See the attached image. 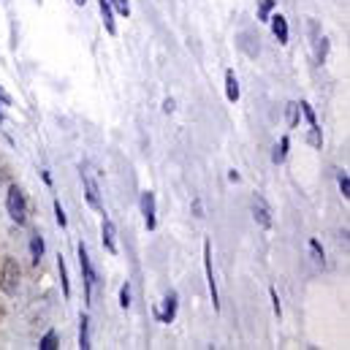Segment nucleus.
<instances>
[{
  "instance_id": "f257e3e1",
  "label": "nucleus",
  "mask_w": 350,
  "mask_h": 350,
  "mask_svg": "<svg viewBox=\"0 0 350 350\" xmlns=\"http://www.w3.org/2000/svg\"><path fill=\"white\" fill-rule=\"evenodd\" d=\"M5 209H8V215H11V220L14 223H25L27 220V204H25V196H22V190L16 187V185H11L8 187V196H5Z\"/></svg>"
},
{
  "instance_id": "f03ea898",
  "label": "nucleus",
  "mask_w": 350,
  "mask_h": 350,
  "mask_svg": "<svg viewBox=\"0 0 350 350\" xmlns=\"http://www.w3.org/2000/svg\"><path fill=\"white\" fill-rule=\"evenodd\" d=\"M19 280H22L19 263L14 261V258H5V261H3V271H0V288H3V293L14 296V293L19 291Z\"/></svg>"
},
{
  "instance_id": "7ed1b4c3",
  "label": "nucleus",
  "mask_w": 350,
  "mask_h": 350,
  "mask_svg": "<svg viewBox=\"0 0 350 350\" xmlns=\"http://www.w3.org/2000/svg\"><path fill=\"white\" fill-rule=\"evenodd\" d=\"M82 182H85V193H88V204L92 209H103V204H100V187H98V179H95V172H92V166H85L82 163Z\"/></svg>"
},
{
  "instance_id": "20e7f679",
  "label": "nucleus",
  "mask_w": 350,
  "mask_h": 350,
  "mask_svg": "<svg viewBox=\"0 0 350 350\" xmlns=\"http://www.w3.org/2000/svg\"><path fill=\"white\" fill-rule=\"evenodd\" d=\"M204 271H206V282H209V296L215 310H220V296H217V282H215V271H212V245L204 242Z\"/></svg>"
},
{
  "instance_id": "39448f33",
  "label": "nucleus",
  "mask_w": 350,
  "mask_h": 350,
  "mask_svg": "<svg viewBox=\"0 0 350 350\" xmlns=\"http://www.w3.org/2000/svg\"><path fill=\"white\" fill-rule=\"evenodd\" d=\"M79 263H82V277H85V285H88V299L92 296V288L98 282L95 277V269H92V261H90V253L85 245H79Z\"/></svg>"
},
{
  "instance_id": "423d86ee",
  "label": "nucleus",
  "mask_w": 350,
  "mask_h": 350,
  "mask_svg": "<svg viewBox=\"0 0 350 350\" xmlns=\"http://www.w3.org/2000/svg\"><path fill=\"white\" fill-rule=\"evenodd\" d=\"M142 215H144V226H147L150 231H155L158 220H155V193H152V190L142 193Z\"/></svg>"
},
{
  "instance_id": "0eeeda50",
  "label": "nucleus",
  "mask_w": 350,
  "mask_h": 350,
  "mask_svg": "<svg viewBox=\"0 0 350 350\" xmlns=\"http://www.w3.org/2000/svg\"><path fill=\"white\" fill-rule=\"evenodd\" d=\"M253 217H256V223L261 226L263 231H269V228H271V209H269V204L263 201L261 196H256V198H253Z\"/></svg>"
},
{
  "instance_id": "6e6552de",
  "label": "nucleus",
  "mask_w": 350,
  "mask_h": 350,
  "mask_svg": "<svg viewBox=\"0 0 350 350\" xmlns=\"http://www.w3.org/2000/svg\"><path fill=\"white\" fill-rule=\"evenodd\" d=\"M100 234H103V245H106V250H109L111 256H117L120 247H117V228H114V223H111V220H103Z\"/></svg>"
},
{
  "instance_id": "1a4fd4ad",
  "label": "nucleus",
  "mask_w": 350,
  "mask_h": 350,
  "mask_svg": "<svg viewBox=\"0 0 350 350\" xmlns=\"http://www.w3.org/2000/svg\"><path fill=\"white\" fill-rule=\"evenodd\" d=\"M269 22H271L274 38H277L280 44H288V22H285V16H282V14H274V16H269Z\"/></svg>"
},
{
  "instance_id": "9d476101",
  "label": "nucleus",
  "mask_w": 350,
  "mask_h": 350,
  "mask_svg": "<svg viewBox=\"0 0 350 350\" xmlns=\"http://www.w3.org/2000/svg\"><path fill=\"white\" fill-rule=\"evenodd\" d=\"M166 304H163V310H155V315H158V321L161 323H172L176 315V293H169L166 299H163Z\"/></svg>"
},
{
  "instance_id": "9b49d317",
  "label": "nucleus",
  "mask_w": 350,
  "mask_h": 350,
  "mask_svg": "<svg viewBox=\"0 0 350 350\" xmlns=\"http://www.w3.org/2000/svg\"><path fill=\"white\" fill-rule=\"evenodd\" d=\"M100 16H103V25L111 36H117V25H114V11H111V3L109 0H100Z\"/></svg>"
},
{
  "instance_id": "f8f14e48",
  "label": "nucleus",
  "mask_w": 350,
  "mask_h": 350,
  "mask_svg": "<svg viewBox=\"0 0 350 350\" xmlns=\"http://www.w3.org/2000/svg\"><path fill=\"white\" fill-rule=\"evenodd\" d=\"M226 95L231 103L239 100V82H237V74L234 71H226Z\"/></svg>"
},
{
  "instance_id": "ddd939ff",
  "label": "nucleus",
  "mask_w": 350,
  "mask_h": 350,
  "mask_svg": "<svg viewBox=\"0 0 350 350\" xmlns=\"http://www.w3.org/2000/svg\"><path fill=\"white\" fill-rule=\"evenodd\" d=\"M288 147H291V139L285 136V139H282V142L274 147V155H271V163H274V166H280V163L285 161V155H288Z\"/></svg>"
},
{
  "instance_id": "4468645a",
  "label": "nucleus",
  "mask_w": 350,
  "mask_h": 350,
  "mask_svg": "<svg viewBox=\"0 0 350 350\" xmlns=\"http://www.w3.org/2000/svg\"><path fill=\"white\" fill-rule=\"evenodd\" d=\"M79 348L82 350H90V318L88 315H82V329H79Z\"/></svg>"
},
{
  "instance_id": "2eb2a0df",
  "label": "nucleus",
  "mask_w": 350,
  "mask_h": 350,
  "mask_svg": "<svg viewBox=\"0 0 350 350\" xmlns=\"http://www.w3.org/2000/svg\"><path fill=\"white\" fill-rule=\"evenodd\" d=\"M30 253H33V263L41 261V256H44V239H41L38 234L30 239Z\"/></svg>"
},
{
  "instance_id": "dca6fc26",
  "label": "nucleus",
  "mask_w": 350,
  "mask_h": 350,
  "mask_svg": "<svg viewBox=\"0 0 350 350\" xmlns=\"http://www.w3.org/2000/svg\"><path fill=\"white\" fill-rule=\"evenodd\" d=\"M57 266H60V282H63V293H66V296H71V282H68V269H66V261H63V256H60V261H57Z\"/></svg>"
},
{
  "instance_id": "f3484780",
  "label": "nucleus",
  "mask_w": 350,
  "mask_h": 350,
  "mask_svg": "<svg viewBox=\"0 0 350 350\" xmlns=\"http://www.w3.org/2000/svg\"><path fill=\"white\" fill-rule=\"evenodd\" d=\"M271 8H274V0H261V3H258V19H261V22H269Z\"/></svg>"
},
{
  "instance_id": "a211bd4d",
  "label": "nucleus",
  "mask_w": 350,
  "mask_h": 350,
  "mask_svg": "<svg viewBox=\"0 0 350 350\" xmlns=\"http://www.w3.org/2000/svg\"><path fill=\"white\" fill-rule=\"evenodd\" d=\"M326 55H329V38H326V36H321V38H318V63H323V60H326Z\"/></svg>"
},
{
  "instance_id": "6ab92c4d",
  "label": "nucleus",
  "mask_w": 350,
  "mask_h": 350,
  "mask_svg": "<svg viewBox=\"0 0 350 350\" xmlns=\"http://www.w3.org/2000/svg\"><path fill=\"white\" fill-rule=\"evenodd\" d=\"M307 142H310L312 147H321V144H323V139H321V128H318V125H310V136H307Z\"/></svg>"
},
{
  "instance_id": "aec40b11",
  "label": "nucleus",
  "mask_w": 350,
  "mask_h": 350,
  "mask_svg": "<svg viewBox=\"0 0 350 350\" xmlns=\"http://www.w3.org/2000/svg\"><path fill=\"white\" fill-rule=\"evenodd\" d=\"M38 348H41V350H55V348H57V334H55V332H49V334L41 340V345H38Z\"/></svg>"
},
{
  "instance_id": "412c9836",
  "label": "nucleus",
  "mask_w": 350,
  "mask_h": 350,
  "mask_svg": "<svg viewBox=\"0 0 350 350\" xmlns=\"http://www.w3.org/2000/svg\"><path fill=\"white\" fill-rule=\"evenodd\" d=\"M296 122H299V103H288V125L296 128Z\"/></svg>"
},
{
  "instance_id": "4be33fe9",
  "label": "nucleus",
  "mask_w": 350,
  "mask_h": 350,
  "mask_svg": "<svg viewBox=\"0 0 350 350\" xmlns=\"http://www.w3.org/2000/svg\"><path fill=\"white\" fill-rule=\"evenodd\" d=\"M120 307H125V310L131 307V285L128 282L120 288Z\"/></svg>"
},
{
  "instance_id": "5701e85b",
  "label": "nucleus",
  "mask_w": 350,
  "mask_h": 350,
  "mask_svg": "<svg viewBox=\"0 0 350 350\" xmlns=\"http://www.w3.org/2000/svg\"><path fill=\"white\" fill-rule=\"evenodd\" d=\"M310 250H312V258L318 263H323V250H321V242L318 239H310Z\"/></svg>"
},
{
  "instance_id": "b1692460",
  "label": "nucleus",
  "mask_w": 350,
  "mask_h": 350,
  "mask_svg": "<svg viewBox=\"0 0 350 350\" xmlns=\"http://www.w3.org/2000/svg\"><path fill=\"white\" fill-rule=\"evenodd\" d=\"M340 190H342L345 198H350V179H348V174H342V172H340Z\"/></svg>"
},
{
  "instance_id": "393cba45",
  "label": "nucleus",
  "mask_w": 350,
  "mask_h": 350,
  "mask_svg": "<svg viewBox=\"0 0 350 350\" xmlns=\"http://www.w3.org/2000/svg\"><path fill=\"white\" fill-rule=\"evenodd\" d=\"M55 215H57V223H60V226L68 223V220H66V212H63V206H60V201H55Z\"/></svg>"
},
{
  "instance_id": "a878e982",
  "label": "nucleus",
  "mask_w": 350,
  "mask_h": 350,
  "mask_svg": "<svg viewBox=\"0 0 350 350\" xmlns=\"http://www.w3.org/2000/svg\"><path fill=\"white\" fill-rule=\"evenodd\" d=\"M269 293H271V301H274V315L280 318V315H282V307H280V296H277V291H274V288H271Z\"/></svg>"
},
{
  "instance_id": "bb28decb",
  "label": "nucleus",
  "mask_w": 350,
  "mask_h": 350,
  "mask_svg": "<svg viewBox=\"0 0 350 350\" xmlns=\"http://www.w3.org/2000/svg\"><path fill=\"white\" fill-rule=\"evenodd\" d=\"M163 111H166V114H172V111H174V100H172V98H166V100H163Z\"/></svg>"
},
{
  "instance_id": "cd10ccee",
  "label": "nucleus",
  "mask_w": 350,
  "mask_h": 350,
  "mask_svg": "<svg viewBox=\"0 0 350 350\" xmlns=\"http://www.w3.org/2000/svg\"><path fill=\"white\" fill-rule=\"evenodd\" d=\"M0 103H5V106L11 103V98H8V92H3V90H0Z\"/></svg>"
},
{
  "instance_id": "c85d7f7f",
  "label": "nucleus",
  "mask_w": 350,
  "mask_h": 350,
  "mask_svg": "<svg viewBox=\"0 0 350 350\" xmlns=\"http://www.w3.org/2000/svg\"><path fill=\"white\" fill-rule=\"evenodd\" d=\"M74 3H77V5H85V3H88V0H74Z\"/></svg>"
},
{
  "instance_id": "c756f323",
  "label": "nucleus",
  "mask_w": 350,
  "mask_h": 350,
  "mask_svg": "<svg viewBox=\"0 0 350 350\" xmlns=\"http://www.w3.org/2000/svg\"><path fill=\"white\" fill-rule=\"evenodd\" d=\"M3 182H5V176H3V174H0V185H3Z\"/></svg>"
},
{
  "instance_id": "7c9ffc66",
  "label": "nucleus",
  "mask_w": 350,
  "mask_h": 350,
  "mask_svg": "<svg viewBox=\"0 0 350 350\" xmlns=\"http://www.w3.org/2000/svg\"><path fill=\"white\" fill-rule=\"evenodd\" d=\"M0 122H3V114H0Z\"/></svg>"
},
{
  "instance_id": "2f4dec72",
  "label": "nucleus",
  "mask_w": 350,
  "mask_h": 350,
  "mask_svg": "<svg viewBox=\"0 0 350 350\" xmlns=\"http://www.w3.org/2000/svg\"><path fill=\"white\" fill-rule=\"evenodd\" d=\"M109 3H111V0H109Z\"/></svg>"
}]
</instances>
